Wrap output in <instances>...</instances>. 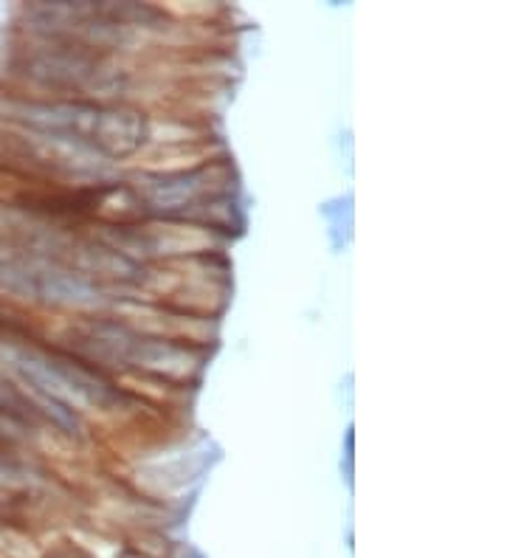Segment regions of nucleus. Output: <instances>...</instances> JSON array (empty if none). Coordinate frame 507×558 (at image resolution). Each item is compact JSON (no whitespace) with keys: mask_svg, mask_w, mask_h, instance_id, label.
<instances>
[{"mask_svg":"<svg viewBox=\"0 0 507 558\" xmlns=\"http://www.w3.org/2000/svg\"><path fill=\"white\" fill-rule=\"evenodd\" d=\"M138 198L147 206L149 218L192 220L201 206L215 198H226L234 190V170L226 158L212 161L201 170L176 175H130Z\"/></svg>","mask_w":507,"mask_h":558,"instance_id":"1","label":"nucleus"},{"mask_svg":"<svg viewBox=\"0 0 507 558\" xmlns=\"http://www.w3.org/2000/svg\"><path fill=\"white\" fill-rule=\"evenodd\" d=\"M147 128L149 110L142 108V105H101L94 133H90V147L101 158H108L110 163L130 161L147 147Z\"/></svg>","mask_w":507,"mask_h":558,"instance_id":"2","label":"nucleus"}]
</instances>
